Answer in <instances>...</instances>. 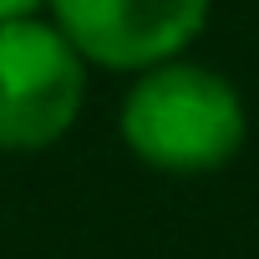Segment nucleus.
Segmentation results:
<instances>
[{"label": "nucleus", "instance_id": "obj_1", "mask_svg": "<svg viewBox=\"0 0 259 259\" xmlns=\"http://www.w3.org/2000/svg\"><path fill=\"white\" fill-rule=\"evenodd\" d=\"M117 138L158 173H213L249 138L239 87L188 56L143 66L117 107Z\"/></svg>", "mask_w": 259, "mask_h": 259}, {"label": "nucleus", "instance_id": "obj_2", "mask_svg": "<svg viewBox=\"0 0 259 259\" xmlns=\"http://www.w3.org/2000/svg\"><path fill=\"white\" fill-rule=\"evenodd\" d=\"M87 102V56L56 21H0V153L56 148Z\"/></svg>", "mask_w": 259, "mask_h": 259}, {"label": "nucleus", "instance_id": "obj_3", "mask_svg": "<svg viewBox=\"0 0 259 259\" xmlns=\"http://www.w3.org/2000/svg\"><path fill=\"white\" fill-rule=\"evenodd\" d=\"M213 0H46L51 21L71 36L87 66L143 71L183 56L208 26Z\"/></svg>", "mask_w": 259, "mask_h": 259}, {"label": "nucleus", "instance_id": "obj_4", "mask_svg": "<svg viewBox=\"0 0 259 259\" xmlns=\"http://www.w3.org/2000/svg\"><path fill=\"white\" fill-rule=\"evenodd\" d=\"M46 0H0V21H21V16H41Z\"/></svg>", "mask_w": 259, "mask_h": 259}]
</instances>
